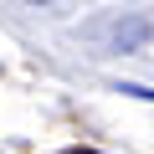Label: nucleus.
<instances>
[{
    "mask_svg": "<svg viewBox=\"0 0 154 154\" xmlns=\"http://www.w3.org/2000/svg\"><path fill=\"white\" fill-rule=\"evenodd\" d=\"M144 41H149V26H144V21H128V26H113V46L134 51V46H144Z\"/></svg>",
    "mask_w": 154,
    "mask_h": 154,
    "instance_id": "nucleus-1",
    "label": "nucleus"
},
{
    "mask_svg": "<svg viewBox=\"0 0 154 154\" xmlns=\"http://www.w3.org/2000/svg\"><path fill=\"white\" fill-rule=\"evenodd\" d=\"M31 5H46V0H31Z\"/></svg>",
    "mask_w": 154,
    "mask_h": 154,
    "instance_id": "nucleus-2",
    "label": "nucleus"
}]
</instances>
